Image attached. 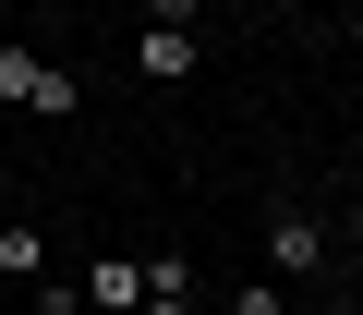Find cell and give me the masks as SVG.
<instances>
[{
	"label": "cell",
	"mask_w": 363,
	"mask_h": 315,
	"mask_svg": "<svg viewBox=\"0 0 363 315\" xmlns=\"http://www.w3.org/2000/svg\"><path fill=\"white\" fill-rule=\"evenodd\" d=\"M339 243H327V219H303V206H279L267 219V279H315Z\"/></svg>",
	"instance_id": "6da1fadb"
},
{
	"label": "cell",
	"mask_w": 363,
	"mask_h": 315,
	"mask_svg": "<svg viewBox=\"0 0 363 315\" xmlns=\"http://www.w3.org/2000/svg\"><path fill=\"white\" fill-rule=\"evenodd\" d=\"M133 73L145 85H194V37H182V25H145L133 37Z\"/></svg>",
	"instance_id": "7a4b0ae2"
},
{
	"label": "cell",
	"mask_w": 363,
	"mask_h": 315,
	"mask_svg": "<svg viewBox=\"0 0 363 315\" xmlns=\"http://www.w3.org/2000/svg\"><path fill=\"white\" fill-rule=\"evenodd\" d=\"M85 303H97V315H145V255H97Z\"/></svg>",
	"instance_id": "3957f363"
},
{
	"label": "cell",
	"mask_w": 363,
	"mask_h": 315,
	"mask_svg": "<svg viewBox=\"0 0 363 315\" xmlns=\"http://www.w3.org/2000/svg\"><path fill=\"white\" fill-rule=\"evenodd\" d=\"M0 279H25V291H37V279H49V243H37V231H25V219H0Z\"/></svg>",
	"instance_id": "277c9868"
},
{
	"label": "cell",
	"mask_w": 363,
	"mask_h": 315,
	"mask_svg": "<svg viewBox=\"0 0 363 315\" xmlns=\"http://www.w3.org/2000/svg\"><path fill=\"white\" fill-rule=\"evenodd\" d=\"M37 73H49L37 49H0V109H37Z\"/></svg>",
	"instance_id": "5b68a950"
},
{
	"label": "cell",
	"mask_w": 363,
	"mask_h": 315,
	"mask_svg": "<svg viewBox=\"0 0 363 315\" xmlns=\"http://www.w3.org/2000/svg\"><path fill=\"white\" fill-rule=\"evenodd\" d=\"M230 315H291V291H279V279H242V291H230Z\"/></svg>",
	"instance_id": "8992f818"
},
{
	"label": "cell",
	"mask_w": 363,
	"mask_h": 315,
	"mask_svg": "<svg viewBox=\"0 0 363 315\" xmlns=\"http://www.w3.org/2000/svg\"><path fill=\"white\" fill-rule=\"evenodd\" d=\"M145 315H194V291H145Z\"/></svg>",
	"instance_id": "52a82bcc"
},
{
	"label": "cell",
	"mask_w": 363,
	"mask_h": 315,
	"mask_svg": "<svg viewBox=\"0 0 363 315\" xmlns=\"http://www.w3.org/2000/svg\"><path fill=\"white\" fill-rule=\"evenodd\" d=\"M339 243H351V255H363V206H351V231H339Z\"/></svg>",
	"instance_id": "ba28073f"
},
{
	"label": "cell",
	"mask_w": 363,
	"mask_h": 315,
	"mask_svg": "<svg viewBox=\"0 0 363 315\" xmlns=\"http://www.w3.org/2000/svg\"><path fill=\"white\" fill-rule=\"evenodd\" d=\"M315 315H363V303H315Z\"/></svg>",
	"instance_id": "9c48e42d"
},
{
	"label": "cell",
	"mask_w": 363,
	"mask_h": 315,
	"mask_svg": "<svg viewBox=\"0 0 363 315\" xmlns=\"http://www.w3.org/2000/svg\"><path fill=\"white\" fill-rule=\"evenodd\" d=\"M351 170H363V145H351Z\"/></svg>",
	"instance_id": "30bf717a"
},
{
	"label": "cell",
	"mask_w": 363,
	"mask_h": 315,
	"mask_svg": "<svg viewBox=\"0 0 363 315\" xmlns=\"http://www.w3.org/2000/svg\"><path fill=\"white\" fill-rule=\"evenodd\" d=\"M351 37H363V13H351Z\"/></svg>",
	"instance_id": "8fae6325"
}]
</instances>
